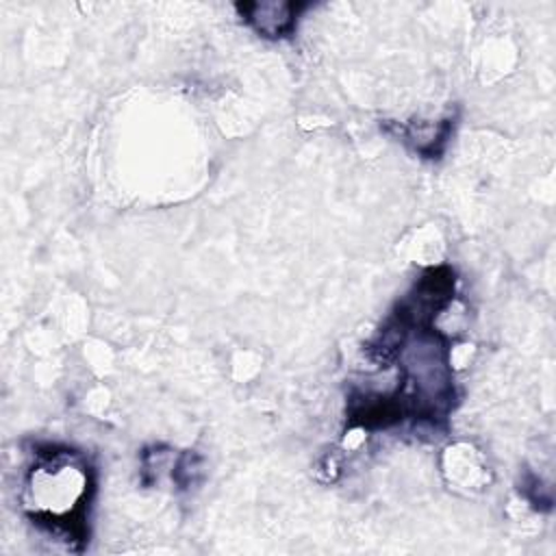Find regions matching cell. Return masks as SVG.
<instances>
[{
  "label": "cell",
  "mask_w": 556,
  "mask_h": 556,
  "mask_svg": "<svg viewBox=\"0 0 556 556\" xmlns=\"http://www.w3.org/2000/svg\"><path fill=\"white\" fill-rule=\"evenodd\" d=\"M452 130H454V117H445L441 122H413V124L397 126V135L421 159H439L450 141Z\"/></svg>",
  "instance_id": "3"
},
{
  "label": "cell",
  "mask_w": 556,
  "mask_h": 556,
  "mask_svg": "<svg viewBox=\"0 0 556 556\" xmlns=\"http://www.w3.org/2000/svg\"><path fill=\"white\" fill-rule=\"evenodd\" d=\"M96 467L87 454L70 445H33L24 473L22 508L33 526L83 552L89 543V513L96 495Z\"/></svg>",
  "instance_id": "1"
},
{
  "label": "cell",
  "mask_w": 556,
  "mask_h": 556,
  "mask_svg": "<svg viewBox=\"0 0 556 556\" xmlns=\"http://www.w3.org/2000/svg\"><path fill=\"white\" fill-rule=\"evenodd\" d=\"M311 4L304 2H243L235 9L241 20L254 28L263 39L280 41L293 37L300 15Z\"/></svg>",
  "instance_id": "2"
}]
</instances>
